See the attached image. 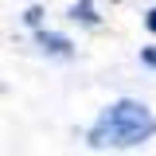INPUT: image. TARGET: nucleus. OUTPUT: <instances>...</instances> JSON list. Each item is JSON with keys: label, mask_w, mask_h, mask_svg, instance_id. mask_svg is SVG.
<instances>
[{"label": "nucleus", "mask_w": 156, "mask_h": 156, "mask_svg": "<svg viewBox=\"0 0 156 156\" xmlns=\"http://www.w3.org/2000/svg\"><path fill=\"white\" fill-rule=\"evenodd\" d=\"M156 136V113L136 98H117L86 129L90 148H136Z\"/></svg>", "instance_id": "nucleus-1"}, {"label": "nucleus", "mask_w": 156, "mask_h": 156, "mask_svg": "<svg viewBox=\"0 0 156 156\" xmlns=\"http://www.w3.org/2000/svg\"><path fill=\"white\" fill-rule=\"evenodd\" d=\"M35 43H39L43 55H55V58H70V55H74V43H70L66 35H58V31H43V27H39Z\"/></svg>", "instance_id": "nucleus-2"}, {"label": "nucleus", "mask_w": 156, "mask_h": 156, "mask_svg": "<svg viewBox=\"0 0 156 156\" xmlns=\"http://www.w3.org/2000/svg\"><path fill=\"white\" fill-rule=\"evenodd\" d=\"M66 16L74 20V23H86V27H98V23H101V16H98V8H94V0H74V4L66 8Z\"/></svg>", "instance_id": "nucleus-3"}, {"label": "nucleus", "mask_w": 156, "mask_h": 156, "mask_svg": "<svg viewBox=\"0 0 156 156\" xmlns=\"http://www.w3.org/2000/svg\"><path fill=\"white\" fill-rule=\"evenodd\" d=\"M140 62H144V66H152V70H156V47H140Z\"/></svg>", "instance_id": "nucleus-4"}, {"label": "nucleus", "mask_w": 156, "mask_h": 156, "mask_svg": "<svg viewBox=\"0 0 156 156\" xmlns=\"http://www.w3.org/2000/svg\"><path fill=\"white\" fill-rule=\"evenodd\" d=\"M23 20H27V27H39V23H43V12H39V8H31Z\"/></svg>", "instance_id": "nucleus-5"}, {"label": "nucleus", "mask_w": 156, "mask_h": 156, "mask_svg": "<svg viewBox=\"0 0 156 156\" xmlns=\"http://www.w3.org/2000/svg\"><path fill=\"white\" fill-rule=\"evenodd\" d=\"M144 27L156 35V8H148V12H144Z\"/></svg>", "instance_id": "nucleus-6"}]
</instances>
